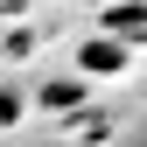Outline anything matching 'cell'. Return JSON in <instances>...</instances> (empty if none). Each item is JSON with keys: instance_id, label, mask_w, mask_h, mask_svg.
<instances>
[{"instance_id": "cell-1", "label": "cell", "mask_w": 147, "mask_h": 147, "mask_svg": "<svg viewBox=\"0 0 147 147\" xmlns=\"http://www.w3.org/2000/svg\"><path fill=\"white\" fill-rule=\"evenodd\" d=\"M119 63H126L119 42H91V49H84V70H119Z\"/></svg>"}]
</instances>
